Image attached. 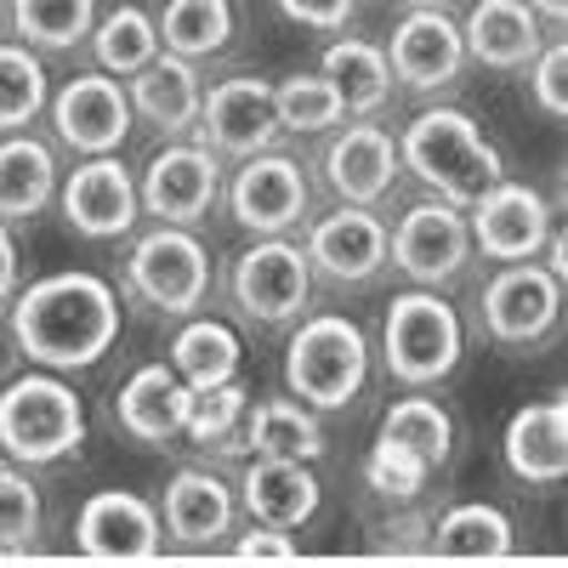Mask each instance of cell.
<instances>
[{
	"instance_id": "22",
	"label": "cell",
	"mask_w": 568,
	"mask_h": 568,
	"mask_svg": "<svg viewBox=\"0 0 568 568\" xmlns=\"http://www.w3.org/2000/svg\"><path fill=\"white\" fill-rule=\"evenodd\" d=\"M125 98H131V114L136 120H149L165 142H176V136H194L205 85H200V69L187 63V58L160 52L154 63H142L125 80Z\"/></svg>"
},
{
	"instance_id": "21",
	"label": "cell",
	"mask_w": 568,
	"mask_h": 568,
	"mask_svg": "<svg viewBox=\"0 0 568 568\" xmlns=\"http://www.w3.org/2000/svg\"><path fill=\"white\" fill-rule=\"evenodd\" d=\"M324 484L313 478V460H284V455H256L240 478V506L251 511V524L267 529H302L318 511Z\"/></svg>"
},
{
	"instance_id": "31",
	"label": "cell",
	"mask_w": 568,
	"mask_h": 568,
	"mask_svg": "<svg viewBox=\"0 0 568 568\" xmlns=\"http://www.w3.org/2000/svg\"><path fill=\"white\" fill-rule=\"evenodd\" d=\"M233 40V0H165L160 12V45L171 58L205 63Z\"/></svg>"
},
{
	"instance_id": "45",
	"label": "cell",
	"mask_w": 568,
	"mask_h": 568,
	"mask_svg": "<svg viewBox=\"0 0 568 568\" xmlns=\"http://www.w3.org/2000/svg\"><path fill=\"white\" fill-rule=\"evenodd\" d=\"M382 529H387V535H420V524H404V529H398V524H382ZM382 551H404V557H420V551H415L409 540H382Z\"/></svg>"
},
{
	"instance_id": "28",
	"label": "cell",
	"mask_w": 568,
	"mask_h": 568,
	"mask_svg": "<svg viewBox=\"0 0 568 568\" xmlns=\"http://www.w3.org/2000/svg\"><path fill=\"white\" fill-rule=\"evenodd\" d=\"M171 369L182 375V387H222L240 375V336L222 318L187 313L171 336Z\"/></svg>"
},
{
	"instance_id": "9",
	"label": "cell",
	"mask_w": 568,
	"mask_h": 568,
	"mask_svg": "<svg viewBox=\"0 0 568 568\" xmlns=\"http://www.w3.org/2000/svg\"><path fill=\"white\" fill-rule=\"evenodd\" d=\"M227 291L251 324H296L307 313V296H313L307 251L291 245L284 233H267V240H256L240 262H233Z\"/></svg>"
},
{
	"instance_id": "4",
	"label": "cell",
	"mask_w": 568,
	"mask_h": 568,
	"mask_svg": "<svg viewBox=\"0 0 568 568\" xmlns=\"http://www.w3.org/2000/svg\"><path fill=\"white\" fill-rule=\"evenodd\" d=\"M369 382V342L364 329L342 313H318L296 324L291 347H284V387L307 409H342Z\"/></svg>"
},
{
	"instance_id": "40",
	"label": "cell",
	"mask_w": 568,
	"mask_h": 568,
	"mask_svg": "<svg viewBox=\"0 0 568 568\" xmlns=\"http://www.w3.org/2000/svg\"><path fill=\"white\" fill-rule=\"evenodd\" d=\"M529 91L546 120H562L568 114V45L562 40H546L540 52L529 58Z\"/></svg>"
},
{
	"instance_id": "26",
	"label": "cell",
	"mask_w": 568,
	"mask_h": 568,
	"mask_svg": "<svg viewBox=\"0 0 568 568\" xmlns=\"http://www.w3.org/2000/svg\"><path fill=\"white\" fill-rule=\"evenodd\" d=\"M58 200V160L40 136L7 131L0 142V222H29Z\"/></svg>"
},
{
	"instance_id": "2",
	"label": "cell",
	"mask_w": 568,
	"mask_h": 568,
	"mask_svg": "<svg viewBox=\"0 0 568 568\" xmlns=\"http://www.w3.org/2000/svg\"><path fill=\"white\" fill-rule=\"evenodd\" d=\"M398 165L426 187L433 200L449 205H478L489 187L506 176L500 149L478 131V120L460 114V109H420L404 136H398Z\"/></svg>"
},
{
	"instance_id": "20",
	"label": "cell",
	"mask_w": 568,
	"mask_h": 568,
	"mask_svg": "<svg viewBox=\"0 0 568 568\" xmlns=\"http://www.w3.org/2000/svg\"><path fill=\"white\" fill-rule=\"evenodd\" d=\"M233 517H240V500L233 489L216 478V471H200L187 466L165 484V500H160V529L171 546L182 551H205L216 546L222 535H233Z\"/></svg>"
},
{
	"instance_id": "27",
	"label": "cell",
	"mask_w": 568,
	"mask_h": 568,
	"mask_svg": "<svg viewBox=\"0 0 568 568\" xmlns=\"http://www.w3.org/2000/svg\"><path fill=\"white\" fill-rule=\"evenodd\" d=\"M240 449L284 455V460H318L324 455V426L302 398H262V404L245 409Z\"/></svg>"
},
{
	"instance_id": "23",
	"label": "cell",
	"mask_w": 568,
	"mask_h": 568,
	"mask_svg": "<svg viewBox=\"0 0 568 568\" xmlns=\"http://www.w3.org/2000/svg\"><path fill=\"white\" fill-rule=\"evenodd\" d=\"M506 466L517 484L529 489H551L568 478V404L546 398V404H524L506 426Z\"/></svg>"
},
{
	"instance_id": "41",
	"label": "cell",
	"mask_w": 568,
	"mask_h": 568,
	"mask_svg": "<svg viewBox=\"0 0 568 568\" xmlns=\"http://www.w3.org/2000/svg\"><path fill=\"white\" fill-rule=\"evenodd\" d=\"M353 7H358V0H278V12H284V18L302 23V29H318V34L347 29Z\"/></svg>"
},
{
	"instance_id": "24",
	"label": "cell",
	"mask_w": 568,
	"mask_h": 568,
	"mask_svg": "<svg viewBox=\"0 0 568 568\" xmlns=\"http://www.w3.org/2000/svg\"><path fill=\"white\" fill-rule=\"evenodd\" d=\"M460 45L484 69H529V58L546 45V34L524 0H478L460 23Z\"/></svg>"
},
{
	"instance_id": "12",
	"label": "cell",
	"mask_w": 568,
	"mask_h": 568,
	"mask_svg": "<svg viewBox=\"0 0 568 568\" xmlns=\"http://www.w3.org/2000/svg\"><path fill=\"white\" fill-rule=\"evenodd\" d=\"M278 109H273V80L262 74H233L216 80L205 98H200V125L194 136L216 160H251L262 149L278 142Z\"/></svg>"
},
{
	"instance_id": "19",
	"label": "cell",
	"mask_w": 568,
	"mask_h": 568,
	"mask_svg": "<svg viewBox=\"0 0 568 568\" xmlns=\"http://www.w3.org/2000/svg\"><path fill=\"white\" fill-rule=\"evenodd\" d=\"M324 182L342 205H382L398 182V136L382 125H347L324 149Z\"/></svg>"
},
{
	"instance_id": "43",
	"label": "cell",
	"mask_w": 568,
	"mask_h": 568,
	"mask_svg": "<svg viewBox=\"0 0 568 568\" xmlns=\"http://www.w3.org/2000/svg\"><path fill=\"white\" fill-rule=\"evenodd\" d=\"M12 296H18V240H12V227L0 222V307Z\"/></svg>"
},
{
	"instance_id": "16",
	"label": "cell",
	"mask_w": 568,
	"mask_h": 568,
	"mask_svg": "<svg viewBox=\"0 0 568 568\" xmlns=\"http://www.w3.org/2000/svg\"><path fill=\"white\" fill-rule=\"evenodd\" d=\"M307 267L329 284H369L387 267V222L369 205H336L307 227Z\"/></svg>"
},
{
	"instance_id": "14",
	"label": "cell",
	"mask_w": 568,
	"mask_h": 568,
	"mask_svg": "<svg viewBox=\"0 0 568 568\" xmlns=\"http://www.w3.org/2000/svg\"><path fill=\"white\" fill-rule=\"evenodd\" d=\"M52 131L63 149H74L80 160L85 154H114L120 142L131 136V98H125V85L103 69H91V74H74L52 103Z\"/></svg>"
},
{
	"instance_id": "7",
	"label": "cell",
	"mask_w": 568,
	"mask_h": 568,
	"mask_svg": "<svg viewBox=\"0 0 568 568\" xmlns=\"http://www.w3.org/2000/svg\"><path fill=\"white\" fill-rule=\"evenodd\" d=\"M387 262H398L404 278L444 291L455 284L471 262V227L466 211L449 200H420L398 216V227H387Z\"/></svg>"
},
{
	"instance_id": "1",
	"label": "cell",
	"mask_w": 568,
	"mask_h": 568,
	"mask_svg": "<svg viewBox=\"0 0 568 568\" xmlns=\"http://www.w3.org/2000/svg\"><path fill=\"white\" fill-rule=\"evenodd\" d=\"M7 307L12 342L34 369H91L120 342V296L98 273H45Z\"/></svg>"
},
{
	"instance_id": "10",
	"label": "cell",
	"mask_w": 568,
	"mask_h": 568,
	"mask_svg": "<svg viewBox=\"0 0 568 568\" xmlns=\"http://www.w3.org/2000/svg\"><path fill=\"white\" fill-rule=\"evenodd\" d=\"M136 200L149 216H160L165 227H194L216 211L222 200V160L205 149V142H165V149L142 165Z\"/></svg>"
},
{
	"instance_id": "47",
	"label": "cell",
	"mask_w": 568,
	"mask_h": 568,
	"mask_svg": "<svg viewBox=\"0 0 568 568\" xmlns=\"http://www.w3.org/2000/svg\"><path fill=\"white\" fill-rule=\"evenodd\" d=\"M0 358H7V329H0Z\"/></svg>"
},
{
	"instance_id": "29",
	"label": "cell",
	"mask_w": 568,
	"mask_h": 568,
	"mask_svg": "<svg viewBox=\"0 0 568 568\" xmlns=\"http://www.w3.org/2000/svg\"><path fill=\"white\" fill-rule=\"evenodd\" d=\"M318 74L342 91V103L347 114H382L393 103V69H387V52L382 45H369V40H336L324 52Z\"/></svg>"
},
{
	"instance_id": "13",
	"label": "cell",
	"mask_w": 568,
	"mask_h": 568,
	"mask_svg": "<svg viewBox=\"0 0 568 568\" xmlns=\"http://www.w3.org/2000/svg\"><path fill=\"white\" fill-rule=\"evenodd\" d=\"M471 251L489 262H535L551 240V205L535 194L529 182H495L478 205H466Z\"/></svg>"
},
{
	"instance_id": "3",
	"label": "cell",
	"mask_w": 568,
	"mask_h": 568,
	"mask_svg": "<svg viewBox=\"0 0 568 568\" xmlns=\"http://www.w3.org/2000/svg\"><path fill=\"white\" fill-rule=\"evenodd\" d=\"M85 444V404L58 369H34L0 393V449L18 466H58Z\"/></svg>"
},
{
	"instance_id": "44",
	"label": "cell",
	"mask_w": 568,
	"mask_h": 568,
	"mask_svg": "<svg viewBox=\"0 0 568 568\" xmlns=\"http://www.w3.org/2000/svg\"><path fill=\"white\" fill-rule=\"evenodd\" d=\"M524 7H529L535 18H546V23H557V29L568 23V0H524Z\"/></svg>"
},
{
	"instance_id": "8",
	"label": "cell",
	"mask_w": 568,
	"mask_h": 568,
	"mask_svg": "<svg viewBox=\"0 0 568 568\" xmlns=\"http://www.w3.org/2000/svg\"><path fill=\"white\" fill-rule=\"evenodd\" d=\"M562 318V278L535 256V262H506L489 284H484V329L511 347L529 353L540 347Z\"/></svg>"
},
{
	"instance_id": "25",
	"label": "cell",
	"mask_w": 568,
	"mask_h": 568,
	"mask_svg": "<svg viewBox=\"0 0 568 568\" xmlns=\"http://www.w3.org/2000/svg\"><path fill=\"white\" fill-rule=\"evenodd\" d=\"M182 409H187V387L171 364H142L114 398V420L125 426V438L165 449L171 438H182Z\"/></svg>"
},
{
	"instance_id": "37",
	"label": "cell",
	"mask_w": 568,
	"mask_h": 568,
	"mask_svg": "<svg viewBox=\"0 0 568 568\" xmlns=\"http://www.w3.org/2000/svg\"><path fill=\"white\" fill-rule=\"evenodd\" d=\"M273 109H278V125L296 131V136H324L329 125L347 120V103L342 91L329 85L324 74H291L273 85Z\"/></svg>"
},
{
	"instance_id": "39",
	"label": "cell",
	"mask_w": 568,
	"mask_h": 568,
	"mask_svg": "<svg viewBox=\"0 0 568 568\" xmlns=\"http://www.w3.org/2000/svg\"><path fill=\"white\" fill-rule=\"evenodd\" d=\"M426 478H433V466H426L415 449L393 444V438H375L369 455H364V484L375 495H387V500H415L426 489Z\"/></svg>"
},
{
	"instance_id": "32",
	"label": "cell",
	"mask_w": 568,
	"mask_h": 568,
	"mask_svg": "<svg viewBox=\"0 0 568 568\" xmlns=\"http://www.w3.org/2000/svg\"><path fill=\"white\" fill-rule=\"evenodd\" d=\"M12 34L29 52H74L80 40H91L98 23V0H12Z\"/></svg>"
},
{
	"instance_id": "15",
	"label": "cell",
	"mask_w": 568,
	"mask_h": 568,
	"mask_svg": "<svg viewBox=\"0 0 568 568\" xmlns=\"http://www.w3.org/2000/svg\"><path fill=\"white\" fill-rule=\"evenodd\" d=\"M387 69H393V85L404 91H433L455 85L460 69H466V45H460V23L444 12V7H415L398 18L393 40H387Z\"/></svg>"
},
{
	"instance_id": "17",
	"label": "cell",
	"mask_w": 568,
	"mask_h": 568,
	"mask_svg": "<svg viewBox=\"0 0 568 568\" xmlns=\"http://www.w3.org/2000/svg\"><path fill=\"white\" fill-rule=\"evenodd\" d=\"M63 216L80 240H120V233L136 227L142 200H136V176L114 160V154H85L69 182L58 187Z\"/></svg>"
},
{
	"instance_id": "34",
	"label": "cell",
	"mask_w": 568,
	"mask_h": 568,
	"mask_svg": "<svg viewBox=\"0 0 568 568\" xmlns=\"http://www.w3.org/2000/svg\"><path fill=\"white\" fill-rule=\"evenodd\" d=\"M251 393L240 387V375L222 387H187V409H182V438L200 449H240V426H245Z\"/></svg>"
},
{
	"instance_id": "30",
	"label": "cell",
	"mask_w": 568,
	"mask_h": 568,
	"mask_svg": "<svg viewBox=\"0 0 568 568\" xmlns=\"http://www.w3.org/2000/svg\"><path fill=\"white\" fill-rule=\"evenodd\" d=\"M433 557H506L511 551V517L489 500H466V506H449L438 524H433V540H426Z\"/></svg>"
},
{
	"instance_id": "33",
	"label": "cell",
	"mask_w": 568,
	"mask_h": 568,
	"mask_svg": "<svg viewBox=\"0 0 568 568\" xmlns=\"http://www.w3.org/2000/svg\"><path fill=\"white\" fill-rule=\"evenodd\" d=\"M160 52H165V45H160V23L142 7H120L103 23H91V58H98V69L114 74V80H131L142 63H154Z\"/></svg>"
},
{
	"instance_id": "6",
	"label": "cell",
	"mask_w": 568,
	"mask_h": 568,
	"mask_svg": "<svg viewBox=\"0 0 568 568\" xmlns=\"http://www.w3.org/2000/svg\"><path fill=\"white\" fill-rule=\"evenodd\" d=\"M125 278H131V296L160 307L165 318H187L211 302V251L187 227L160 222L154 233H142L131 245Z\"/></svg>"
},
{
	"instance_id": "5",
	"label": "cell",
	"mask_w": 568,
	"mask_h": 568,
	"mask_svg": "<svg viewBox=\"0 0 568 568\" xmlns=\"http://www.w3.org/2000/svg\"><path fill=\"white\" fill-rule=\"evenodd\" d=\"M460 347H466L460 313L444 302V291H426V284L404 291L382 318V358L393 369V382L404 387H433L444 375H455Z\"/></svg>"
},
{
	"instance_id": "18",
	"label": "cell",
	"mask_w": 568,
	"mask_h": 568,
	"mask_svg": "<svg viewBox=\"0 0 568 568\" xmlns=\"http://www.w3.org/2000/svg\"><path fill=\"white\" fill-rule=\"evenodd\" d=\"M74 546L98 562H149V557L165 551V529H160V511L142 495L103 489L80 506Z\"/></svg>"
},
{
	"instance_id": "42",
	"label": "cell",
	"mask_w": 568,
	"mask_h": 568,
	"mask_svg": "<svg viewBox=\"0 0 568 568\" xmlns=\"http://www.w3.org/2000/svg\"><path fill=\"white\" fill-rule=\"evenodd\" d=\"M233 557H240V562H296L302 551H296L291 529H267V524H256L240 546H233Z\"/></svg>"
},
{
	"instance_id": "11",
	"label": "cell",
	"mask_w": 568,
	"mask_h": 568,
	"mask_svg": "<svg viewBox=\"0 0 568 568\" xmlns=\"http://www.w3.org/2000/svg\"><path fill=\"white\" fill-rule=\"evenodd\" d=\"M227 211H233V222H240L245 233H256V240H267V233H291V227H302L313 216V182H307L302 160L262 149V154L240 160V171H233Z\"/></svg>"
},
{
	"instance_id": "38",
	"label": "cell",
	"mask_w": 568,
	"mask_h": 568,
	"mask_svg": "<svg viewBox=\"0 0 568 568\" xmlns=\"http://www.w3.org/2000/svg\"><path fill=\"white\" fill-rule=\"evenodd\" d=\"M40 489L34 478L12 460L0 466V557H23L40 546Z\"/></svg>"
},
{
	"instance_id": "46",
	"label": "cell",
	"mask_w": 568,
	"mask_h": 568,
	"mask_svg": "<svg viewBox=\"0 0 568 568\" xmlns=\"http://www.w3.org/2000/svg\"><path fill=\"white\" fill-rule=\"evenodd\" d=\"M398 7H409V12H415V7H449V0H398Z\"/></svg>"
},
{
	"instance_id": "35",
	"label": "cell",
	"mask_w": 568,
	"mask_h": 568,
	"mask_svg": "<svg viewBox=\"0 0 568 568\" xmlns=\"http://www.w3.org/2000/svg\"><path fill=\"white\" fill-rule=\"evenodd\" d=\"M375 438H393V444H404V449H415L426 466H444L449 460V449H455V420H449V409L444 404H433V398H398L387 415H382V433Z\"/></svg>"
},
{
	"instance_id": "36",
	"label": "cell",
	"mask_w": 568,
	"mask_h": 568,
	"mask_svg": "<svg viewBox=\"0 0 568 568\" xmlns=\"http://www.w3.org/2000/svg\"><path fill=\"white\" fill-rule=\"evenodd\" d=\"M45 69L23 40H0V131H23L45 114Z\"/></svg>"
}]
</instances>
